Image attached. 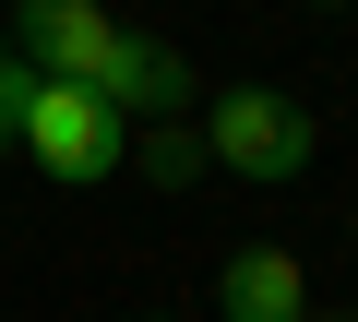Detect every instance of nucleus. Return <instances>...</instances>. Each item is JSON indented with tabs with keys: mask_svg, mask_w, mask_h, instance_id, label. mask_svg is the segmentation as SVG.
<instances>
[{
	"mask_svg": "<svg viewBox=\"0 0 358 322\" xmlns=\"http://www.w3.org/2000/svg\"><path fill=\"white\" fill-rule=\"evenodd\" d=\"M310 155H322V119H310L287 84H215V96H203V168L287 191Z\"/></svg>",
	"mask_w": 358,
	"mask_h": 322,
	"instance_id": "f257e3e1",
	"label": "nucleus"
},
{
	"mask_svg": "<svg viewBox=\"0 0 358 322\" xmlns=\"http://www.w3.org/2000/svg\"><path fill=\"white\" fill-rule=\"evenodd\" d=\"M13 155H36L60 191H96V180H120L131 119H120L96 84H60V72H36V84H24V108H13Z\"/></svg>",
	"mask_w": 358,
	"mask_h": 322,
	"instance_id": "f03ea898",
	"label": "nucleus"
},
{
	"mask_svg": "<svg viewBox=\"0 0 358 322\" xmlns=\"http://www.w3.org/2000/svg\"><path fill=\"white\" fill-rule=\"evenodd\" d=\"M0 13H13V24H0L13 60H24V72H60V84H108V60H120V36H131L108 0H0Z\"/></svg>",
	"mask_w": 358,
	"mask_h": 322,
	"instance_id": "7ed1b4c3",
	"label": "nucleus"
},
{
	"mask_svg": "<svg viewBox=\"0 0 358 322\" xmlns=\"http://www.w3.org/2000/svg\"><path fill=\"white\" fill-rule=\"evenodd\" d=\"M96 96H108V108H120V119H179V108H192V96H203V84H192V60H179V48H167V36H143V24H131V36H120V60H108V84H96Z\"/></svg>",
	"mask_w": 358,
	"mask_h": 322,
	"instance_id": "20e7f679",
	"label": "nucleus"
},
{
	"mask_svg": "<svg viewBox=\"0 0 358 322\" xmlns=\"http://www.w3.org/2000/svg\"><path fill=\"white\" fill-rule=\"evenodd\" d=\"M299 310H310L299 251H227V275H215V322H299Z\"/></svg>",
	"mask_w": 358,
	"mask_h": 322,
	"instance_id": "39448f33",
	"label": "nucleus"
},
{
	"mask_svg": "<svg viewBox=\"0 0 358 322\" xmlns=\"http://www.w3.org/2000/svg\"><path fill=\"white\" fill-rule=\"evenodd\" d=\"M120 168H143L155 191H179V180H203V131L192 119H131V155Z\"/></svg>",
	"mask_w": 358,
	"mask_h": 322,
	"instance_id": "423d86ee",
	"label": "nucleus"
},
{
	"mask_svg": "<svg viewBox=\"0 0 358 322\" xmlns=\"http://www.w3.org/2000/svg\"><path fill=\"white\" fill-rule=\"evenodd\" d=\"M24 84H36V72L13 60V36H0V155H13V108H24Z\"/></svg>",
	"mask_w": 358,
	"mask_h": 322,
	"instance_id": "0eeeda50",
	"label": "nucleus"
},
{
	"mask_svg": "<svg viewBox=\"0 0 358 322\" xmlns=\"http://www.w3.org/2000/svg\"><path fill=\"white\" fill-rule=\"evenodd\" d=\"M299 322H358V310H299Z\"/></svg>",
	"mask_w": 358,
	"mask_h": 322,
	"instance_id": "6e6552de",
	"label": "nucleus"
},
{
	"mask_svg": "<svg viewBox=\"0 0 358 322\" xmlns=\"http://www.w3.org/2000/svg\"><path fill=\"white\" fill-rule=\"evenodd\" d=\"M131 322H179V310H131Z\"/></svg>",
	"mask_w": 358,
	"mask_h": 322,
	"instance_id": "1a4fd4ad",
	"label": "nucleus"
},
{
	"mask_svg": "<svg viewBox=\"0 0 358 322\" xmlns=\"http://www.w3.org/2000/svg\"><path fill=\"white\" fill-rule=\"evenodd\" d=\"M310 13H346V0H310Z\"/></svg>",
	"mask_w": 358,
	"mask_h": 322,
	"instance_id": "9d476101",
	"label": "nucleus"
}]
</instances>
